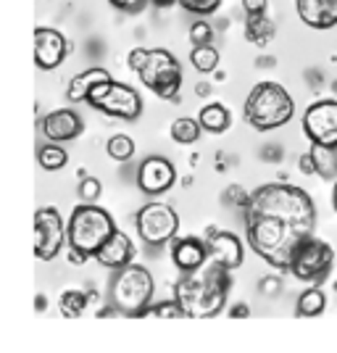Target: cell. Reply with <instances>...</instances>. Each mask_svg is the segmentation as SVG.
Wrapping results in <instances>:
<instances>
[{
  "mask_svg": "<svg viewBox=\"0 0 337 353\" xmlns=\"http://www.w3.org/2000/svg\"><path fill=\"white\" fill-rule=\"evenodd\" d=\"M316 219L319 214L306 190L287 182H272L250 195L245 237L266 264L287 269L295 248L316 232Z\"/></svg>",
  "mask_w": 337,
  "mask_h": 353,
  "instance_id": "6da1fadb",
  "label": "cell"
},
{
  "mask_svg": "<svg viewBox=\"0 0 337 353\" xmlns=\"http://www.w3.org/2000/svg\"><path fill=\"white\" fill-rule=\"evenodd\" d=\"M232 288V269L216 264V261H205L201 269H195L190 274H185L176 282L174 298L185 311V316L190 319H208L221 314L227 306V293Z\"/></svg>",
  "mask_w": 337,
  "mask_h": 353,
  "instance_id": "7a4b0ae2",
  "label": "cell"
},
{
  "mask_svg": "<svg viewBox=\"0 0 337 353\" xmlns=\"http://www.w3.org/2000/svg\"><path fill=\"white\" fill-rule=\"evenodd\" d=\"M116 232L114 216L95 203H82L69 216V259L74 264H85L105 245V240Z\"/></svg>",
  "mask_w": 337,
  "mask_h": 353,
  "instance_id": "3957f363",
  "label": "cell"
},
{
  "mask_svg": "<svg viewBox=\"0 0 337 353\" xmlns=\"http://www.w3.org/2000/svg\"><path fill=\"white\" fill-rule=\"evenodd\" d=\"M153 290H156V282L145 266L127 264L116 269V274L111 280V303L121 316L140 319V316L150 314Z\"/></svg>",
  "mask_w": 337,
  "mask_h": 353,
  "instance_id": "277c9868",
  "label": "cell"
},
{
  "mask_svg": "<svg viewBox=\"0 0 337 353\" xmlns=\"http://www.w3.org/2000/svg\"><path fill=\"white\" fill-rule=\"evenodd\" d=\"M295 114V101L277 82H261L245 98V119L253 130L269 132L285 127Z\"/></svg>",
  "mask_w": 337,
  "mask_h": 353,
  "instance_id": "5b68a950",
  "label": "cell"
},
{
  "mask_svg": "<svg viewBox=\"0 0 337 353\" xmlns=\"http://www.w3.org/2000/svg\"><path fill=\"white\" fill-rule=\"evenodd\" d=\"M88 103L92 108L103 111L105 117H116L124 121H134V119L143 114V98L140 92L130 85H121V82H101L98 88H92V92L88 95Z\"/></svg>",
  "mask_w": 337,
  "mask_h": 353,
  "instance_id": "8992f818",
  "label": "cell"
},
{
  "mask_svg": "<svg viewBox=\"0 0 337 353\" xmlns=\"http://www.w3.org/2000/svg\"><path fill=\"white\" fill-rule=\"evenodd\" d=\"M140 79L161 101H176L179 88H182V66H179L174 53H169L163 48H153L150 59L140 72Z\"/></svg>",
  "mask_w": 337,
  "mask_h": 353,
  "instance_id": "52a82bcc",
  "label": "cell"
},
{
  "mask_svg": "<svg viewBox=\"0 0 337 353\" xmlns=\"http://www.w3.org/2000/svg\"><path fill=\"white\" fill-rule=\"evenodd\" d=\"M332 261H335L332 245L319 240L316 235H311L295 248L287 272L300 282H322L324 277H327Z\"/></svg>",
  "mask_w": 337,
  "mask_h": 353,
  "instance_id": "ba28073f",
  "label": "cell"
},
{
  "mask_svg": "<svg viewBox=\"0 0 337 353\" xmlns=\"http://www.w3.org/2000/svg\"><path fill=\"white\" fill-rule=\"evenodd\" d=\"M179 230V216L169 203H147L137 211V235L145 245H166Z\"/></svg>",
  "mask_w": 337,
  "mask_h": 353,
  "instance_id": "9c48e42d",
  "label": "cell"
},
{
  "mask_svg": "<svg viewBox=\"0 0 337 353\" xmlns=\"http://www.w3.org/2000/svg\"><path fill=\"white\" fill-rule=\"evenodd\" d=\"M69 240V224H63L56 208H40L34 214V256L40 261H53Z\"/></svg>",
  "mask_w": 337,
  "mask_h": 353,
  "instance_id": "30bf717a",
  "label": "cell"
},
{
  "mask_svg": "<svg viewBox=\"0 0 337 353\" xmlns=\"http://www.w3.org/2000/svg\"><path fill=\"white\" fill-rule=\"evenodd\" d=\"M303 130L311 145H337V101H319L308 105Z\"/></svg>",
  "mask_w": 337,
  "mask_h": 353,
  "instance_id": "8fae6325",
  "label": "cell"
},
{
  "mask_svg": "<svg viewBox=\"0 0 337 353\" xmlns=\"http://www.w3.org/2000/svg\"><path fill=\"white\" fill-rule=\"evenodd\" d=\"M176 182V169L172 161H166L161 156H150L140 163L137 172V185L145 195H161Z\"/></svg>",
  "mask_w": 337,
  "mask_h": 353,
  "instance_id": "7c38bea8",
  "label": "cell"
},
{
  "mask_svg": "<svg viewBox=\"0 0 337 353\" xmlns=\"http://www.w3.org/2000/svg\"><path fill=\"white\" fill-rule=\"evenodd\" d=\"M66 50H69V43L59 30H50V27L34 30V63L43 72L61 66V61L66 59Z\"/></svg>",
  "mask_w": 337,
  "mask_h": 353,
  "instance_id": "4fadbf2b",
  "label": "cell"
},
{
  "mask_svg": "<svg viewBox=\"0 0 337 353\" xmlns=\"http://www.w3.org/2000/svg\"><path fill=\"white\" fill-rule=\"evenodd\" d=\"M208 259L235 272L237 266H243V243H240V237L235 232L208 230Z\"/></svg>",
  "mask_w": 337,
  "mask_h": 353,
  "instance_id": "5bb4252c",
  "label": "cell"
},
{
  "mask_svg": "<svg viewBox=\"0 0 337 353\" xmlns=\"http://www.w3.org/2000/svg\"><path fill=\"white\" fill-rule=\"evenodd\" d=\"M82 130H85V124L72 108H59V111L48 114L43 121V132L50 143H69L74 137H79Z\"/></svg>",
  "mask_w": 337,
  "mask_h": 353,
  "instance_id": "9a60e30c",
  "label": "cell"
},
{
  "mask_svg": "<svg viewBox=\"0 0 337 353\" xmlns=\"http://www.w3.org/2000/svg\"><path fill=\"white\" fill-rule=\"evenodd\" d=\"M172 261L179 272L190 274L208 261V243H203L201 237H179L172 245Z\"/></svg>",
  "mask_w": 337,
  "mask_h": 353,
  "instance_id": "2e32d148",
  "label": "cell"
},
{
  "mask_svg": "<svg viewBox=\"0 0 337 353\" xmlns=\"http://www.w3.org/2000/svg\"><path fill=\"white\" fill-rule=\"evenodd\" d=\"M134 259V245L130 235L127 232H121L116 230L114 235L105 240V245H103L98 253H95V261L105 269H121V266L132 264Z\"/></svg>",
  "mask_w": 337,
  "mask_h": 353,
  "instance_id": "e0dca14e",
  "label": "cell"
},
{
  "mask_svg": "<svg viewBox=\"0 0 337 353\" xmlns=\"http://www.w3.org/2000/svg\"><path fill=\"white\" fill-rule=\"evenodd\" d=\"M298 16L314 30H332L337 24V0H298Z\"/></svg>",
  "mask_w": 337,
  "mask_h": 353,
  "instance_id": "ac0fdd59",
  "label": "cell"
},
{
  "mask_svg": "<svg viewBox=\"0 0 337 353\" xmlns=\"http://www.w3.org/2000/svg\"><path fill=\"white\" fill-rule=\"evenodd\" d=\"M108 79H111V74L105 72V69H88V72L76 74V77H72V82H69V88H66V98H69L72 103L88 101V95L92 92V88H98L101 82H108Z\"/></svg>",
  "mask_w": 337,
  "mask_h": 353,
  "instance_id": "d6986e66",
  "label": "cell"
},
{
  "mask_svg": "<svg viewBox=\"0 0 337 353\" xmlns=\"http://www.w3.org/2000/svg\"><path fill=\"white\" fill-rule=\"evenodd\" d=\"M198 121H201V127H203L205 132L221 134L229 130L232 117H229V111H227L221 103H208V105H203V111H201Z\"/></svg>",
  "mask_w": 337,
  "mask_h": 353,
  "instance_id": "ffe728a7",
  "label": "cell"
},
{
  "mask_svg": "<svg viewBox=\"0 0 337 353\" xmlns=\"http://www.w3.org/2000/svg\"><path fill=\"white\" fill-rule=\"evenodd\" d=\"M316 174L322 179H337V145H311Z\"/></svg>",
  "mask_w": 337,
  "mask_h": 353,
  "instance_id": "44dd1931",
  "label": "cell"
},
{
  "mask_svg": "<svg viewBox=\"0 0 337 353\" xmlns=\"http://www.w3.org/2000/svg\"><path fill=\"white\" fill-rule=\"evenodd\" d=\"M245 34H248L250 43L256 45H266L274 34H277V27L266 19V14H248V24H245Z\"/></svg>",
  "mask_w": 337,
  "mask_h": 353,
  "instance_id": "7402d4cb",
  "label": "cell"
},
{
  "mask_svg": "<svg viewBox=\"0 0 337 353\" xmlns=\"http://www.w3.org/2000/svg\"><path fill=\"white\" fill-rule=\"evenodd\" d=\"M37 161H40L45 172H59L69 163V153L61 148V143H48V145L37 150Z\"/></svg>",
  "mask_w": 337,
  "mask_h": 353,
  "instance_id": "603a6c76",
  "label": "cell"
},
{
  "mask_svg": "<svg viewBox=\"0 0 337 353\" xmlns=\"http://www.w3.org/2000/svg\"><path fill=\"white\" fill-rule=\"evenodd\" d=\"M324 309H327V298H324V293L319 288L303 290L300 298H298V306H295L298 316H319Z\"/></svg>",
  "mask_w": 337,
  "mask_h": 353,
  "instance_id": "cb8c5ba5",
  "label": "cell"
},
{
  "mask_svg": "<svg viewBox=\"0 0 337 353\" xmlns=\"http://www.w3.org/2000/svg\"><path fill=\"white\" fill-rule=\"evenodd\" d=\"M201 121L198 119H190V117H179L174 119V124H172V137H174L179 145H192L198 137H201Z\"/></svg>",
  "mask_w": 337,
  "mask_h": 353,
  "instance_id": "d4e9b609",
  "label": "cell"
},
{
  "mask_svg": "<svg viewBox=\"0 0 337 353\" xmlns=\"http://www.w3.org/2000/svg\"><path fill=\"white\" fill-rule=\"evenodd\" d=\"M90 303V295L82 293V290H66V293L61 295L59 301V309L63 316H69V319H79L85 309H88Z\"/></svg>",
  "mask_w": 337,
  "mask_h": 353,
  "instance_id": "484cf974",
  "label": "cell"
},
{
  "mask_svg": "<svg viewBox=\"0 0 337 353\" xmlns=\"http://www.w3.org/2000/svg\"><path fill=\"white\" fill-rule=\"evenodd\" d=\"M190 61L201 74H211L216 72V66H219V50L214 45H195Z\"/></svg>",
  "mask_w": 337,
  "mask_h": 353,
  "instance_id": "4316f807",
  "label": "cell"
},
{
  "mask_svg": "<svg viewBox=\"0 0 337 353\" xmlns=\"http://www.w3.org/2000/svg\"><path fill=\"white\" fill-rule=\"evenodd\" d=\"M108 156L114 159V161H130L134 156V140L130 134H114L111 140H108Z\"/></svg>",
  "mask_w": 337,
  "mask_h": 353,
  "instance_id": "83f0119b",
  "label": "cell"
},
{
  "mask_svg": "<svg viewBox=\"0 0 337 353\" xmlns=\"http://www.w3.org/2000/svg\"><path fill=\"white\" fill-rule=\"evenodd\" d=\"M179 6H182L187 14L208 16V14H214V11L219 8L221 0H179Z\"/></svg>",
  "mask_w": 337,
  "mask_h": 353,
  "instance_id": "f1b7e54d",
  "label": "cell"
},
{
  "mask_svg": "<svg viewBox=\"0 0 337 353\" xmlns=\"http://www.w3.org/2000/svg\"><path fill=\"white\" fill-rule=\"evenodd\" d=\"M79 198H82V203H95L98 198H101V192H103V188H101V182L95 179V176H85L82 182H79Z\"/></svg>",
  "mask_w": 337,
  "mask_h": 353,
  "instance_id": "f546056e",
  "label": "cell"
},
{
  "mask_svg": "<svg viewBox=\"0 0 337 353\" xmlns=\"http://www.w3.org/2000/svg\"><path fill=\"white\" fill-rule=\"evenodd\" d=\"M150 314L159 316V319H182L185 311L179 306V301H169V303H159V306H150Z\"/></svg>",
  "mask_w": 337,
  "mask_h": 353,
  "instance_id": "4dcf8cb0",
  "label": "cell"
},
{
  "mask_svg": "<svg viewBox=\"0 0 337 353\" xmlns=\"http://www.w3.org/2000/svg\"><path fill=\"white\" fill-rule=\"evenodd\" d=\"M190 40L195 45H211L214 40V30H211V24H205V21H195L190 27Z\"/></svg>",
  "mask_w": 337,
  "mask_h": 353,
  "instance_id": "1f68e13d",
  "label": "cell"
},
{
  "mask_svg": "<svg viewBox=\"0 0 337 353\" xmlns=\"http://www.w3.org/2000/svg\"><path fill=\"white\" fill-rule=\"evenodd\" d=\"M147 59H150V50L147 48H134L132 53H130V59H127V63H130V69L132 72H143V66L147 63Z\"/></svg>",
  "mask_w": 337,
  "mask_h": 353,
  "instance_id": "d6a6232c",
  "label": "cell"
},
{
  "mask_svg": "<svg viewBox=\"0 0 337 353\" xmlns=\"http://www.w3.org/2000/svg\"><path fill=\"white\" fill-rule=\"evenodd\" d=\"M114 8L124 11V14H140L147 6V0H108Z\"/></svg>",
  "mask_w": 337,
  "mask_h": 353,
  "instance_id": "836d02e7",
  "label": "cell"
},
{
  "mask_svg": "<svg viewBox=\"0 0 337 353\" xmlns=\"http://www.w3.org/2000/svg\"><path fill=\"white\" fill-rule=\"evenodd\" d=\"M224 201H235L237 206H248V201H250V195L245 190H240V188H229V190L224 192Z\"/></svg>",
  "mask_w": 337,
  "mask_h": 353,
  "instance_id": "e575fe53",
  "label": "cell"
},
{
  "mask_svg": "<svg viewBox=\"0 0 337 353\" xmlns=\"http://www.w3.org/2000/svg\"><path fill=\"white\" fill-rule=\"evenodd\" d=\"M266 6H269V0H243L245 14H266Z\"/></svg>",
  "mask_w": 337,
  "mask_h": 353,
  "instance_id": "d590c367",
  "label": "cell"
},
{
  "mask_svg": "<svg viewBox=\"0 0 337 353\" xmlns=\"http://www.w3.org/2000/svg\"><path fill=\"white\" fill-rule=\"evenodd\" d=\"M258 288H261V293H264V295H277L279 288H282V282H279L277 277H264Z\"/></svg>",
  "mask_w": 337,
  "mask_h": 353,
  "instance_id": "8d00e7d4",
  "label": "cell"
},
{
  "mask_svg": "<svg viewBox=\"0 0 337 353\" xmlns=\"http://www.w3.org/2000/svg\"><path fill=\"white\" fill-rule=\"evenodd\" d=\"M300 172H303V174H316V161H314L311 150L300 156Z\"/></svg>",
  "mask_w": 337,
  "mask_h": 353,
  "instance_id": "74e56055",
  "label": "cell"
},
{
  "mask_svg": "<svg viewBox=\"0 0 337 353\" xmlns=\"http://www.w3.org/2000/svg\"><path fill=\"white\" fill-rule=\"evenodd\" d=\"M248 314H250V311H248V306H245V303H237V306H232V309H229V316H237V319H245Z\"/></svg>",
  "mask_w": 337,
  "mask_h": 353,
  "instance_id": "f35d334b",
  "label": "cell"
},
{
  "mask_svg": "<svg viewBox=\"0 0 337 353\" xmlns=\"http://www.w3.org/2000/svg\"><path fill=\"white\" fill-rule=\"evenodd\" d=\"M159 8H166V6H174V3H179V0H153Z\"/></svg>",
  "mask_w": 337,
  "mask_h": 353,
  "instance_id": "ab89813d",
  "label": "cell"
},
{
  "mask_svg": "<svg viewBox=\"0 0 337 353\" xmlns=\"http://www.w3.org/2000/svg\"><path fill=\"white\" fill-rule=\"evenodd\" d=\"M332 206H335V211H337V182H335V190H332Z\"/></svg>",
  "mask_w": 337,
  "mask_h": 353,
  "instance_id": "60d3db41",
  "label": "cell"
},
{
  "mask_svg": "<svg viewBox=\"0 0 337 353\" xmlns=\"http://www.w3.org/2000/svg\"><path fill=\"white\" fill-rule=\"evenodd\" d=\"M335 290H337V288H335Z\"/></svg>",
  "mask_w": 337,
  "mask_h": 353,
  "instance_id": "b9f144b4",
  "label": "cell"
}]
</instances>
